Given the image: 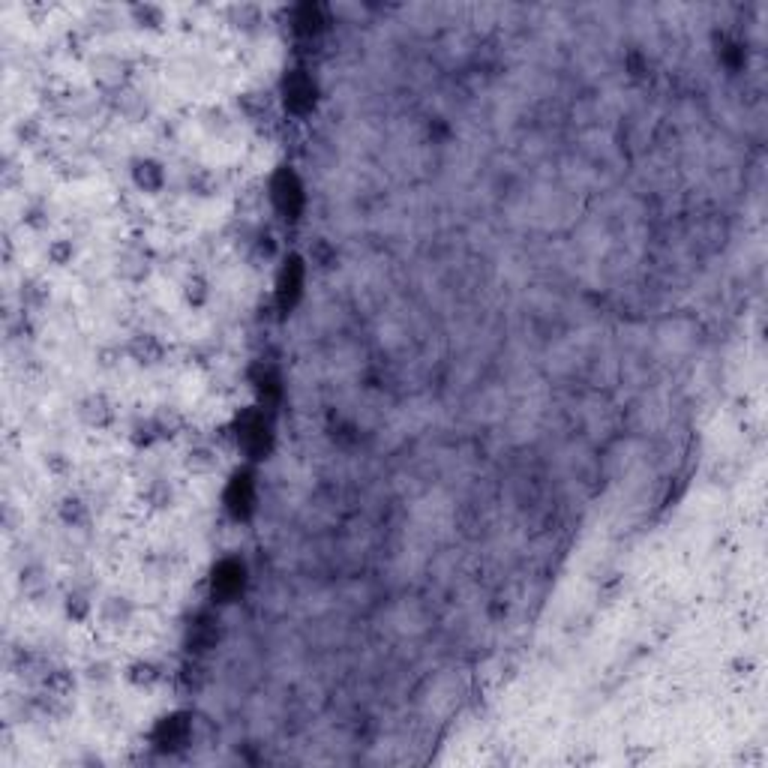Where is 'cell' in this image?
<instances>
[{
  "label": "cell",
  "instance_id": "1",
  "mask_svg": "<svg viewBox=\"0 0 768 768\" xmlns=\"http://www.w3.org/2000/svg\"><path fill=\"white\" fill-rule=\"evenodd\" d=\"M78 417H82L87 426H105V423L111 421V405H109V399L100 396V394L87 396L84 403L78 405Z\"/></svg>",
  "mask_w": 768,
  "mask_h": 768
},
{
  "label": "cell",
  "instance_id": "2",
  "mask_svg": "<svg viewBox=\"0 0 768 768\" xmlns=\"http://www.w3.org/2000/svg\"><path fill=\"white\" fill-rule=\"evenodd\" d=\"M217 466H219V453L213 450V448H208V444L192 448L190 457H186V468H190L192 475H210Z\"/></svg>",
  "mask_w": 768,
  "mask_h": 768
},
{
  "label": "cell",
  "instance_id": "3",
  "mask_svg": "<svg viewBox=\"0 0 768 768\" xmlns=\"http://www.w3.org/2000/svg\"><path fill=\"white\" fill-rule=\"evenodd\" d=\"M163 168H159L156 163H138L136 165V181H138V186H145L147 192H154V190H159V186H163Z\"/></svg>",
  "mask_w": 768,
  "mask_h": 768
},
{
  "label": "cell",
  "instance_id": "4",
  "mask_svg": "<svg viewBox=\"0 0 768 768\" xmlns=\"http://www.w3.org/2000/svg\"><path fill=\"white\" fill-rule=\"evenodd\" d=\"M127 678H129V682H136V684H154L159 675H156L154 664H136V666H129Z\"/></svg>",
  "mask_w": 768,
  "mask_h": 768
},
{
  "label": "cell",
  "instance_id": "5",
  "mask_svg": "<svg viewBox=\"0 0 768 768\" xmlns=\"http://www.w3.org/2000/svg\"><path fill=\"white\" fill-rule=\"evenodd\" d=\"M64 520H66L69 525H78V522H84V520H87L84 504L78 502V498H69V502H64Z\"/></svg>",
  "mask_w": 768,
  "mask_h": 768
},
{
  "label": "cell",
  "instance_id": "6",
  "mask_svg": "<svg viewBox=\"0 0 768 768\" xmlns=\"http://www.w3.org/2000/svg\"><path fill=\"white\" fill-rule=\"evenodd\" d=\"M51 258H55L57 264H66L69 258H73V246H69V244H55V246H51Z\"/></svg>",
  "mask_w": 768,
  "mask_h": 768
}]
</instances>
